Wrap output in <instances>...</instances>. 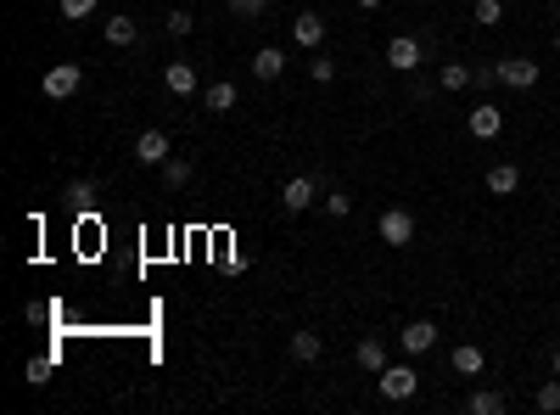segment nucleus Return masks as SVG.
<instances>
[{
  "label": "nucleus",
  "instance_id": "15",
  "mask_svg": "<svg viewBox=\"0 0 560 415\" xmlns=\"http://www.w3.org/2000/svg\"><path fill=\"white\" fill-rule=\"evenodd\" d=\"M280 68H286V51H275V45H263V51L252 56V74H258V79H280Z\"/></svg>",
  "mask_w": 560,
  "mask_h": 415
},
{
  "label": "nucleus",
  "instance_id": "10",
  "mask_svg": "<svg viewBox=\"0 0 560 415\" xmlns=\"http://www.w3.org/2000/svg\"><path fill=\"white\" fill-rule=\"evenodd\" d=\"M291 40H298L303 51H319V45H325V17H319V12H303L298 23H291Z\"/></svg>",
  "mask_w": 560,
  "mask_h": 415
},
{
  "label": "nucleus",
  "instance_id": "14",
  "mask_svg": "<svg viewBox=\"0 0 560 415\" xmlns=\"http://www.w3.org/2000/svg\"><path fill=\"white\" fill-rule=\"evenodd\" d=\"M319 354H325L319 331H291V360H298V365H314Z\"/></svg>",
  "mask_w": 560,
  "mask_h": 415
},
{
  "label": "nucleus",
  "instance_id": "8",
  "mask_svg": "<svg viewBox=\"0 0 560 415\" xmlns=\"http://www.w3.org/2000/svg\"><path fill=\"white\" fill-rule=\"evenodd\" d=\"M499 74H505L510 90H533V84H538V62H533V56H505Z\"/></svg>",
  "mask_w": 560,
  "mask_h": 415
},
{
  "label": "nucleus",
  "instance_id": "9",
  "mask_svg": "<svg viewBox=\"0 0 560 415\" xmlns=\"http://www.w3.org/2000/svg\"><path fill=\"white\" fill-rule=\"evenodd\" d=\"M353 365H359V371H370V376H381V371L392 365V360H387V342H381V337H365V342L353 348Z\"/></svg>",
  "mask_w": 560,
  "mask_h": 415
},
{
  "label": "nucleus",
  "instance_id": "30",
  "mask_svg": "<svg viewBox=\"0 0 560 415\" xmlns=\"http://www.w3.org/2000/svg\"><path fill=\"white\" fill-rule=\"evenodd\" d=\"M68 197H74V203H90V197H95V185H90V180H74V185H68Z\"/></svg>",
  "mask_w": 560,
  "mask_h": 415
},
{
  "label": "nucleus",
  "instance_id": "18",
  "mask_svg": "<svg viewBox=\"0 0 560 415\" xmlns=\"http://www.w3.org/2000/svg\"><path fill=\"white\" fill-rule=\"evenodd\" d=\"M466 410H471V415H505V393H493V388H476V393L466 399Z\"/></svg>",
  "mask_w": 560,
  "mask_h": 415
},
{
  "label": "nucleus",
  "instance_id": "20",
  "mask_svg": "<svg viewBox=\"0 0 560 415\" xmlns=\"http://www.w3.org/2000/svg\"><path fill=\"white\" fill-rule=\"evenodd\" d=\"M135 17H107V45H135Z\"/></svg>",
  "mask_w": 560,
  "mask_h": 415
},
{
  "label": "nucleus",
  "instance_id": "32",
  "mask_svg": "<svg viewBox=\"0 0 560 415\" xmlns=\"http://www.w3.org/2000/svg\"><path fill=\"white\" fill-rule=\"evenodd\" d=\"M555 376H560V348H555Z\"/></svg>",
  "mask_w": 560,
  "mask_h": 415
},
{
  "label": "nucleus",
  "instance_id": "3",
  "mask_svg": "<svg viewBox=\"0 0 560 415\" xmlns=\"http://www.w3.org/2000/svg\"><path fill=\"white\" fill-rule=\"evenodd\" d=\"M79 84H84V68H79V62H56V68L45 74V95H51V102H68V95H79Z\"/></svg>",
  "mask_w": 560,
  "mask_h": 415
},
{
  "label": "nucleus",
  "instance_id": "26",
  "mask_svg": "<svg viewBox=\"0 0 560 415\" xmlns=\"http://www.w3.org/2000/svg\"><path fill=\"white\" fill-rule=\"evenodd\" d=\"M309 74H314L319 84H331V79H337V62H331V56H314V62H309Z\"/></svg>",
  "mask_w": 560,
  "mask_h": 415
},
{
  "label": "nucleus",
  "instance_id": "19",
  "mask_svg": "<svg viewBox=\"0 0 560 415\" xmlns=\"http://www.w3.org/2000/svg\"><path fill=\"white\" fill-rule=\"evenodd\" d=\"M437 84H443V90H471V68H466V62H443Z\"/></svg>",
  "mask_w": 560,
  "mask_h": 415
},
{
  "label": "nucleus",
  "instance_id": "13",
  "mask_svg": "<svg viewBox=\"0 0 560 415\" xmlns=\"http://www.w3.org/2000/svg\"><path fill=\"white\" fill-rule=\"evenodd\" d=\"M482 185H487V191H493V197H510V191H516V185H521V169H516V163H493V169H487V180H482Z\"/></svg>",
  "mask_w": 560,
  "mask_h": 415
},
{
  "label": "nucleus",
  "instance_id": "27",
  "mask_svg": "<svg viewBox=\"0 0 560 415\" xmlns=\"http://www.w3.org/2000/svg\"><path fill=\"white\" fill-rule=\"evenodd\" d=\"M56 6H62V17H74V23H79V17H90V12H95V0H56Z\"/></svg>",
  "mask_w": 560,
  "mask_h": 415
},
{
  "label": "nucleus",
  "instance_id": "4",
  "mask_svg": "<svg viewBox=\"0 0 560 415\" xmlns=\"http://www.w3.org/2000/svg\"><path fill=\"white\" fill-rule=\"evenodd\" d=\"M169 157H174L169 135H162V130H141V141H135V163H146V169H162Z\"/></svg>",
  "mask_w": 560,
  "mask_h": 415
},
{
  "label": "nucleus",
  "instance_id": "21",
  "mask_svg": "<svg viewBox=\"0 0 560 415\" xmlns=\"http://www.w3.org/2000/svg\"><path fill=\"white\" fill-rule=\"evenodd\" d=\"M471 17H476V28H499L505 23V0H476Z\"/></svg>",
  "mask_w": 560,
  "mask_h": 415
},
{
  "label": "nucleus",
  "instance_id": "1",
  "mask_svg": "<svg viewBox=\"0 0 560 415\" xmlns=\"http://www.w3.org/2000/svg\"><path fill=\"white\" fill-rule=\"evenodd\" d=\"M376 388H381V399L404 404V399H415V388H420V371H415V365H387V371L376 376Z\"/></svg>",
  "mask_w": 560,
  "mask_h": 415
},
{
  "label": "nucleus",
  "instance_id": "23",
  "mask_svg": "<svg viewBox=\"0 0 560 415\" xmlns=\"http://www.w3.org/2000/svg\"><path fill=\"white\" fill-rule=\"evenodd\" d=\"M533 404H538L544 415H555V410H560V376H555V381H544V388L533 393Z\"/></svg>",
  "mask_w": 560,
  "mask_h": 415
},
{
  "label": "nucleus",
  "instance_id": "24",
  "mask_svg": "<svg viewBox=\"0 0 560 415\" xmlns=\"http://www.w3.org/2000/svg\"><path fill=\"white\" fill-rule=\"evenodd\" d=\"M471 84H476V90H493V84H505L499 62H482V68H471Z\"/></svg>",
  "mask_w": 560,
  "mask_h": 415
},
{
  "label": "nucleus",
  "instance_id": "33",
  "mask_svg": "<svg viewBox=\"0 0 560 415\" xmlns=\"http://www.w3.org/2000/svg\"><path fill=\"white\" fill-rule=\"evenodd\" d=\"M555 56H560V35H555Z\"/></svg>",
  "mask_w": 560,
  "mask_h": 415
},
{
  "label": "nucleus",
  "instance_id": "5",
  "mask_svg": "<svg viewBox=\"0 0 560 415\" xmlns=\"http://www.w3.org/2000/svg\"><path fill=\"white\" fill-rule=\"evenodd\" d=\"M387 62H392V74H415L420 68V40L415 35H392L387 40Z\"/></svg>",
  "mask_w": 560,
  "mask_h": 415
},
{
  "label": "nucleus",
  "instance_id": "28",
  "mask_svg": "<svg viewBox=\"0 0 560 415\" xmlns=\"http://www.w3.org/2000/svg\"><path fill=\"white\" fill-rule=\"evenodd\" d=\"M191 28H196V17H191V12H169V35H174V40H185Z\"/></svg>",
  "mask_w": 560,
  "mask_h": 415
},
{
  "label": "nucleus",
  "instance_id": "31",
  "mask_svg": "<svg viewBox=\"0 0 560 415\" xmlns=\"http://www.w3.org/2000/svg\"><path fill=\"white\" fill-rule=\"evenodd\" d=\"M359 6H365V12H376V6H381V0H359Z\"/></svg>",
  "mask_w": 560,
  "mask_h": 415
},
{
  "label": "nucleus",
  "instance_id": "22",
  "mask_svg": "<svg viewBox=\"0 0 560 415\" xmlns=\"http://www.w3.org/2000/svg\"><path fill=\"white\" fill-rule=\"evenodd\" d=\"M162 185H169V191L191 185V163H185V157H169V163H162Z\"/></svg>",
  "mask_w": 560,
  "mask_h": 415
},
{
  "label": "nucleus",
  "instance_id": "29",
  "mask_svg": "<svg viewBox=\"0 0 560 415\" xmlns=\"http://www.w3.org/2000/svg\"><path fill=\"white\" fill-rule=\"evenodd\" d=\"M263 6H270V0H230V12H236V17H263Z\"/></svg>",
  "mask_w": 560,
  "mask_h": 415
},
{
  "label": "nucleus",
  "instance_id": "17",
  "mask_svg": "<svg viewBox=\"0 0 560 415\" xmlns=\"http://www.w3.org/2000/svg\"><path fill=\"white\" fill-rule=\"evenodd\" d=\"M202 102H208V113H230V107H236V84H230V79H213Z\"/></svg>",
  "mask_w": 560,
  "mask_h": 415
},
{
  "label": "nucleus",
  "instance_id": "6",
  "mask_svg": "<svg viewBox=\"0 0 560 415\" xmlns=\"http://www.w3.org/2000/svg\"><path fill=\"white\" fill-rule=\"evenodd\" d=\"M466 124H471V135H476V141H499V135H505V113L493 107V102H476Z\"/></svg>",
  "mask_w": 560,
  "mask_h": 415
},
{
  "label": "nucleus",
  "instance_id": "16",
  "mask_svg": "<svg viewBox=\"0 0 560 415\" xmlns=\"http://www.w3.org/2000/svg\"><path fill=\"white\" fill-rule=\"evenodd\" d=\"M482 365H487V360H482L476 342H459V348H454V371H459V376H482Z\"/></svg>",
  "mask_w": 560,
  "mask_h": 415
},
{
  "label": "nucleus",
  "instance_id": "25",
  "mask_svg": "<svg viewBox=\"0 0 560 415\" xmlns=\"http://www.w3.org/2000/svg\"><path fill=\"white\" fill-rule=\"evenodd\" d=\"M348 208H353L348 191H325V213H331V219H348Z\"/></svg>",
  "mask_w": 560,
  "mask_h": 415
},
{
  "label": "nucleus",
  "instance_id": "12",
  "mask_svg": "<svg viewBox=\"0 0 560 415\" xmlns=\"http://www.w3.org/2000/svg\"><path fill=\"white\" fill-rule=\"evenodd\" d=\"M162 84H169V95H196V68L191 62H169V68H162Z\"/></svg>",
  "mask_w": 560,
  "mask_h": 415
},
{
  "label": "nucleus",
  "instance_id": "7",
  "mask_svg": "<svg viewBox=\"0 0 560 415\" xmlns=\"http://www.w3.org/2000/svg\"><path fill=\"white\" fill-rule=\"evenodd\" d=\"M314 197H319V180L298 174V180H286V191H280V208H286V213H303V208H314Z\"/></svg>",
  "mask_w": 560,
  "mask_h": 415
},
{
  "label": "nucleus",
  "instance_id": "11",
  "mask_svg": "<svg viewBox=\"0 0 560 415\" xmlns=\"http://www.w3.org/2000/svg\"><path fill=\"white\" fill-rule=\"evenodd\" d=\"M398 342H404V354H426V348L437 342V326H432V321H409V326L398 331Z\"/></svg>",
  "mask_w": 560,
  "mask_h": 415
},
{
  "label": "nucleus",
  "instance_id": "2",
  "mask_svg": "<svg viewBox=\"0 0 560 415\" xmlns=\"http://www.w3.org/2000/svg\"><path fill=\"white\" fill-rule=\"evenodd\" d=\"M376 231H381L387 247H409V242H415V213H409V208H387V213L376 219Z\"/></svg>",
  "mask_w": 560,
  "mask_h": 415
}]
</instances>
